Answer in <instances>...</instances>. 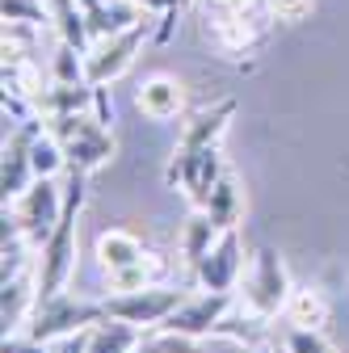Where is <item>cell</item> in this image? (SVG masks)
Wrapping results in <instances>:
<instances>
[{
	"label": "cell",
	"instance_id": "44dd1931",
	"mask_svg": "<svg viewBox=\"0 0 349 353\" xmlns=\"http://www.w3.org/2000/svg\"><path fill=\"white\" fill-rule=\"evenodd\" d=\"M286 320H290L295 328H320V332H324V324H328V299H324V290H316V286L290 290Z\"/></svg>",
	"mask_w": 349,
	"mask_h": 353
},
{
	"label": "cell",
	"instance_id": "3957f363",
	"mask_svg": "<svg viewBox=\"0 0 349 353\" xmlns=\"http://www.w3.org/2000/svg\"><path fill=\"white\" fill-rule=\"evenodd\" d=\"M106 320V303H84L76 294H51V299H38L34 312H30V336L34 341H68L84 328H93Z\"/></svg>",
	"mask_w": 349,
	"mask_h": 353
},
{
	"label": "cell",
	"instance_id": "277c9868",
	"mask_svg": "<svg viewBox=\"0 0 349 353\" xmlns=\"http://www.w3.org/2000/svg\"><path fill=\"white\" fill-rule=\"evenodd\" d=\"M5 214L26 232V240L34 248H42V244H47V236L55 232L59 214H63V190L55 185V176H34V185L17 202H9Z\"/></svg>",
	"mask_w": 349,
	"mask_h": 353
},
{
	"label": "cell",
	"instance_id": "9a60e30c",
	"mask_svg": "<svg viewBox=\"0 0 349 353\" xmlns=\"http://www.w3.org/2000/svg\"><path fill=\"white\" fill-rule=\"evenodd\" d=\"M198 210H206V214H210V223L219 228V232L240 228V219H244V185H240V176L228 168L219 181H215V190L206 194V202H202Z\"/></svg>",
	"mask_w": 349,
	"mask_h": 353
},
{
	"label": "cell",
	"instance_id": "f546056e",
	"mask_svg": "<svg viewBox=\"0 0 349 353\" xmlns=\"http://www.w3.org/2000/svg\"><path fill=\"white\" fill-rule=\"evenodd\" d=\"M266 9H270L274 21L295 26V21H308L312 17V0H266Z\"/></svg>",
	"mask_w": 349,
	"mask_h": 353
},
{
	"label": "cell",
	"instance_id": "8992f818",
	"mask_svg": "<svg viewBox=\"0 0 349 353\" xmlns=\"http://www.w3.org/2000/svg\"><path fill=\"white\" fill-rule=\"evenodd\" d=\"M290 274H286V265L278 256V248H257L252 252V274L244 282V307L257 316H266L274 320L278 312H286V303H290Z\"/></svg>",
	"mask_w": 349,
	"mask_h": 353
},
{
	"label": "cell",
	"instance_id": "d6986e66",
	"mask_svg": "<svg viewBox=\"0 0 349 353\" xmlns=\"http://www.w3.org/2000/svg\"><path fill=\"white\" fill-rule=\"evenodd\" d=\"M38 278H30L26 270L17 274V278H5V282H0V290H5V294H0V324H5V332L9 328H17L26 316H30V307L38 303Z\"/></svg>",
	"mask_w": 349,
	"mask_h": 353
},
{
	"label": "cell",
	"instance_id": "603a6c76",
	"mask_svg": "<svg viewBox=\"0 0 349 353\" xmlns=\"http://www.w3.org/2000/svg\"><path fill=\"white\" fill-rule=\"evenodd\" d=\"M51 5V21H55V34L59 42H72V47L89 51V21H84V9L76 5V0H47Z\"/></svg>",
	"mask_w": 349,
	"mask_h": 353
},
{
	"label": "cell",
	"instance_id": "8fae6325",
	"mask_svg": "<svg viewBox=\"0 0 349 353\" xmlns=\"http://www.w3.org/2000/svg\"><path fill=\"white\" fill-rule=\"evenodd\" d=\"M206 34L215 38V47H219L223 55L240 59V55H248L252 47H261V38H266V21H261V13H252V17L206 13Z\"/></svg>",
	"mask_w": 349,
	"mask_h": 353
},
{
	"label": "cell",
	"instance_id": "7c38bea8",
	"mask_svg": "<svg viewBox=\"0 0 349 353\" xmlns=\"http://www.w3.org/2000/svg\"><path fill=\"white\" fill-rule=\"evenodd\" d=\"M232 114H236V101H232V97H223V101H215L210 110L194 114V118L186 122V130H181L177 156H190V152H206V148H219V139H223V130H228Z\"/></svg>",
	"mask_w": 349,
	"mask_h": 353
},
{
	"label": "cell",
	"instance_id": "52a82bcc",
	"mask_svg": "<svg viewBox=\"0 0 349 353\" xmlns=\"http://www.w3.org/2000/svg\"><path fill=\"white\" fill-rule=\"evenodd\" d=\"M186 303V290L177 286H143V290H118L106 299V316L139 324V328H160L177 307Z\"/></svg>",
	"mask_w": 349,
	"mask_h": 353
},
{
	"label": "cell",
	"instance_id": "ac0fdd59",
	"mask_svg": "<svg viewBox=\"0 0 349 353\" xmlns=\"http://www.w3.org/2000/svg\"><path fill=\"white\" fill-rule=\"evenodd\" d=\"M143 252H148V248H143V240H139L135 232L114 228V232H101V236H97V261H101V270H106V274L130 270V265H135Z\"/></svg>",
	"mask_w": 349,
	"mask_h": 353
},
{
	"label": "cell",
	"instance_id": "f1b7e54d",
	"mask_svg": "<svg viewBox=\"0 0 349 353\" xmlns=\"http://www.w3.org/2000/svg\"><path fill=\"white\" fill-rule=\"evenodd\" d=\"M135 5L143 9V13H156L160 17V26H156V42H168L172 38V17H177V0H135Z\"/></svg>",
	"mask_w": 349,
	"mask_h": 353
},
{
	"label": "cell",
	"instance_id": "9c48e42d",
	"mask_svg": "<svg viewBox=\"0 0 349 353\" xmlns=\"http://www.w3.org/2000/svg\"><path fill=\"white\" fill-rule=\"evenodd\" d=\"M232 307H236L232 290H206L202 299H186L177 312L160 324V332H177V336H194V341L198 336H210L215 324H219Z\"/></svg>",
	"mask_w": 349,
	"mask_h": 353
},
{
	"label": "cell",
	"instance_id": "7402d4cb",
	"mask_svg": "<svg viewBox=\"0 0 349 353\" xmlns=\"http://www.w3.org/2000/svg\"><path fill=\"white\" fill-rule=\"evenodd\" d=\"M219 236H223V232L210 223V214L194 206V214L186 219V232H181V256H186L190 270H198V261L215 248V240H219Z\"/></svg>",
	"mask_w": 349,
	"mask_h": 353
},
{
	"label": "cell",
	"instance_id": "e0dca14e",
	"mask_svg": "<svg viewBox=\"0 0 349 353\" xmlns=\"http://www.w3.org/2000/svg\"><path fill=\"white\" fill-rule=\"evenodd\" d=\"M38 114L42 118H59V114H89L97 110V84H51L38 93Z\"/></svg>",
	"mask_w": 349,
	"mask_h": 353
},
{
	"label": "cell",
	"instance_id": "484cf974",
	"mask_svg": "<svg viewBox=\"0 0 349 353\" xmlns=\"http://www.w3.org/2000/svg\"><path fill=\"white\" fill-rule=\"evenodd\" d=\"M84 55H89V51L72 47V42H59L55 63H51V76L59 84H89V76H84Z\"/></svg>",
	"mask_w": 349,
	"mask_h": 353
},
{
	"label": "cell",
	"instance_id": "30bf717a",
	"mask_svg": "<svg viewBox=\"0 0 349 353\" xmlns=\"http://www.w3.org/2000/svg\"><path fill=\"white\" fill-rule=\"evenodd\" d=\"M240 274H244V244H240V232L232 228V232H223L219 240H215V248L198 261L194 278H198L202 290H232L240 282Z\"/></svg>",
	"mask_w": 349,
	"mask_h": 353
},
{
	"label": "cell",
	"instance_id": "cb8c5ba5",
	"mask_svg": "<svg viewBox=\"0 0 349 353\" xmlns=\"http://www.w3.org/2000/svg\"><path fill=\"white\" fill-rule=\"evenodd\" d=\"M164 274H168V261L156 252H143L130 270H118L110 278H114V290H143V286H160Z\"/></svg>",
	"mask_w": 349,
	"mask_h": 353
},
{
	"label": "cell",
	"instance_id": "4316f807",
	"mask_svg": "<svg viewBox=\"0 0 349 353\" xmlns=\"http://www.w3.org/2000/svg\"><path fill=\"white\" fill-rule=\"evenodd\" d=\"M0 13H5V21H30V26L51 21V5H42V0H5Z\"/></svg>",
	"mask_w": 349,
	"mask_h": 353
},
{
	"label": "cell",
	"instance_id": "7a4b0ae2",
	"mask_svg": "<svg viewBox=\"0 0 349 353\" xmlns=\"http://www.w3.org/2000/svg\"><path fill=\"white\" fill-rule=\"evenodd\" d=\"M47 130L59 139V148L68 156V172H93L114 160V135L101 118L59 114V118H47Z\"/></svg>",
	"mask_w": 349,
	"mask_h": 353
},
{
	"label": "cell",
	"instance_id": "4fadbf2b",
	"mask_svg": "<svg viewBox=\"0 0 349 353\" xmlns=\"http://www.w3.org/2000/svg\"><path fill=\"white\" fill-rule=\"evenodd\" d=\"M210 336H228V341H236V345H244V349H252V353H278V341H274L266 316L248 312V307H232V312L215 324Z\"/></svg>",
	"mask_w": 349,
	"mask_h": 353
},
{
	"label": "cell",
	"instance_id": "83f0119b",
	"mask_svg": "<svg viewBox=\"0 0 349 353\" xmlns=\"http://www.w3.org/2000/svg\"><path fill=\"white\" fill-rule=\"evenodd\" d=\"M286 353H332L320 328H290L286 332Z\"/></svg>",
	"mask_w": 349,
	"mask_h": 353
},
{
	"label": "cell",
	"instance_id": "4dcf8cb0",
	"mask_svg": "<svg viewBox=\"0 0 349 353\" xmlns=\"http://www.w3.org/2000/svg\"><path fill=\"white\" fill-rule=\"evenodd\" d=\"M266 9V0H206V13H228V17H252Z\"/></svg>",
	"mask_w": 349,
	"mask_h": 353
},
{
	"label": "cell",
	"instance_id": "6da1fadb",
	"mask_svg": "<svg viewBox=\"0 0 349 353\" xmlns=\"http://www.w3.org/2000/svg\"><path fill=\"white\" fill-rule=\"evenodd\" d=\"M84 176L89 172H72L68 176V190H63V214L55 232L42 244V256H38V299H51V294H63L68 278L76 274V219L84 210Z\"/></svg>",
	"mask_w": 349,
	"mask_h": 353
},
{
	"label": "cell",
	"instance_id": "ba28073f",
	"mask_svg": "<svg viewBox=\"0 0 349 353\" xmlns=\"http://www.w3.org/2000/svg\"><path fill=\"white\" fill-rule=\"evenodd\" d=\"M42 130L47 126H42L38 118L17 122V130L5 143V164H0V194H5V206L17 202L34 185V139L42 135Z\"/></svg>",
	"mask_w": 349,
	"mask_h": 353
},
{
	"label": "cell",
	"instance_id": "5bb4252c",
	"mask_svg": "<svg viewBox=\"0 0 349 353\" xmlns=\"http://www.w3.org/2000/svg\"><path fill=\"white\" fill-rule=\"evenodd\" d=\"M135 105L152 122H172V118H181V110H186V84L172 80V76H152V80L139 84Z\"/></svg>",
	"mask_w": 349,
	"mask_h": 353
},
{
	"label": "cell",
	"instance_id": "5b68a950",
	"mask_svg": "<svg viewBox=\"0 0 349 353\" xmlns=\"http://www.w3.org/2000/svg\"><path fill=\"white\" fill-rule=\"evenodd\" d=\"M152 38V21H148V13L135 21V26H126V30H118V34H110V38H97V47H89V55H84V76H89V84H114L130 63H135V55H139V47Z\"/></svg>",
	"mask_w": 349,
	"mask_h": 353
},
{
	"label": "cell",
	"instance_id": "d4e9b609",
	"mask_svg": "<svg viewBox=\"0 0 349 353\" xmlns=\"http://www.w3.org/2000/svg\"><path fill=\"white\" fill-rule=\"evenodd\" d=\"M68 168V156L59 148V139L51 135V130H42V135L34 139V176H59Z\"/></svg>",
	"mask_w": 349,
	"mask_h": 353
},
{
	"label": "cell",
	"instance_id": "ffe728a7",
	"mask_svg": "<svg viewBox=\"0 0 349 353\" xmlns=\"http://www.w3.org/2000/svg\"><path fill=\"white\" fill-rule=\"evenodd\" d=\"M139 341H143L139 324H126V320L106 316L101 324L89 328V349H84V353H135Z\"/></svg>",
	"mask_w": 349,
	"mask_h": 353
},
{
	"label": "cell",
	"instance_id": "2e32d148",
	"mask_svg": "<svg viewBox=\"0 0 349 353\" xmlns=\"http://www.w3.org/2000/svg\"><path fill=\"white\" fill-rule=\"evenodd\" d=\"M76 5L84 9V21H89L93 38H110V34L135 26L143 17L135 0H76Z\"/></svg>",
	"mask_w": 349,
	"mask_h": 353
},
{
	"label": "cell",
	"instance_id": "1f68e13d",
	"mask_svg": "<svg viewBox=\"0 0 349 353\" xmlns=\"http://www.w3.org/2000/svg\"><path fill=\"white\" fill-rule=\"evenodd\" d=\"M0 353H51V349H47V341H34V336H5Z\"/></svg>",
	"mask_w": 349,
	"mask_h": 353
}]
</instances>
